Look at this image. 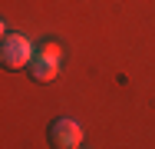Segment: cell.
<instances>
[{
  "instance_id": "3957f363",
  "label": "cell",
  "mask_w": 155,
  "mask_h": 149,
  "mask_svg": "<svg viewBox=\"0 0 155 149\" xmlns=\"http://www.w3.org/2000/svg\"><path fill=\"white\" fill-rule=\"evenodd\" d=\"M50 143L56 149H76L83 146V126L69 116H56L50 126Z\"/></svg>"
},
{
  "instance_id": "7a4b0ae2",
  "label": "cell",
  "mask_w": 155,
  "mask_h": 149,
  "mask_svg": "<svg viewBox=\"0 0 155 149\" xmlns=\"http://www.w3.org/2000/svg\"><path fill=\"white\" fill-rule=\"evenodd\" d=\"M33 53H36V47H33L23 33H7V36H3V43H0V63H3L7 70L30 66Z\"/></svg>"
},
{
  "instance_id": "6da1fadb",
  "label": "cell",
  "mask_w": 155,
  "mask_h": 149,
  "mask_svg": "<svg viewBox=\"0 0 155 149\" xmlns=\"http://www.w3.org/2000/svg\"><path fill=\"white\" fill-rule=\"evenodd\" d=\"M60 60H63V50L56 43H40L27 70H30V76L36 83H50V80H56V73H60Z\"/></svg>"
}]
</instances>
